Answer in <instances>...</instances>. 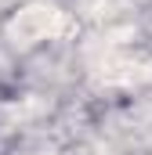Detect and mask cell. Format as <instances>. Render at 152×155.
<instances>
[{
  "instance_id": "6da1fadb",
  "label": "cell",
  "mask_w": 152,
  "mask_h": 155,
  "mask_svg": "<svg viewBox=\"0 0 152 155\" xmlns=\"http://www.w3.org/2000/svg\"><path fill=\"white\" fill-rule=\"evenodd\" d=\"M58 29H62V15H58L54 7H29V11H22V15L11 22L15 43H18V40H22V43L47 40V36H54Z\"/></svg>"
}]
</instances>
